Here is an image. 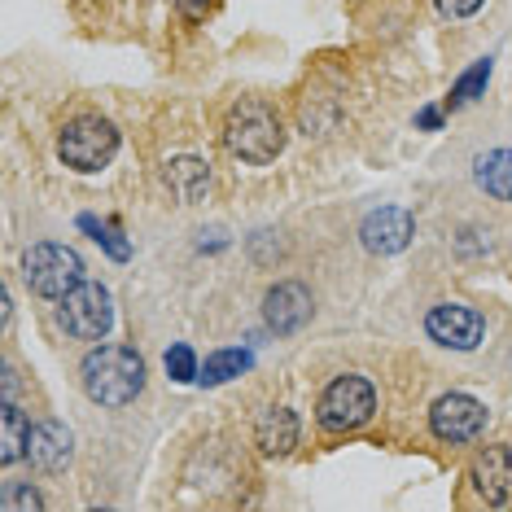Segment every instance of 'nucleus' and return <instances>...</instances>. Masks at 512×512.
<instances>
[{
    "label": "nucleus",
    "mask_w": 512,
    "mask_h": 512,
    "mask_svg": "<svg viewBox=\"0 0 512 512\" xmlns=\"http://www.w3.org/2000/svg\"><path fill=\"white\" fill-rule=\"evenodd\" d=\"M224 145L241 162H272L285 145V127L272 106H263V101H241V106L228 110Z\"/></svg>",
    "instance_id": "f03ea898"
},
{
    "label": "nucleus",
    "mask_w": 512,
    "mask_h": 512,
    "mask_svg": "<svg viewBox=\"0 0 512 512\" xmlns=\"http://www.w3.org/2000/svg\"><path fill=\"white\" fill-rule=\"evenodd\" d=\"M40 504H44V499H40L36 491H9V495H5V508H9V512H14V508H40Z\"/></svg>",
    "instance_id": "4be33fe9"
},
{
    "label": "nucleus",
    "mask_w": 512,
    "mask_h": 512,
    "mask_svg": "<svg viewBox=\"0 0 512 512\" xmlns=\"http://www.w3.org/2000/svg\"><path fill=\"white\" fill-rule=\"evenodd\" d=\"M114 324V302L106 285L79 281L71 294L62 298V329L79 337V342H101Z\"/></svg>",
    "instance_id": "39448f33"
},
{
    "label": "nucleus",
    "mask_w": 512,
    "mask_h": 512,
    "mask_svg": "<svg viewBox=\"0 0 512 512\" xmlns=\"http://www.w3.org/2000/svg\"><path fill=\"white\" fill-rule=\"evenodd\" d=\"M473 180L499 202H512V149H491L473 162Z\"/></svg>",
    "instance_id": "4468645a"
},
{
    "label": "nucleus",
    "mask_w": 512,
    "mask_h": 512,
    "mask_svg": "<svg viewBox=\"0 0 512 512\" xmlns=\"http://www.w3.org/2000/svg\"><path fill=\"white\" fill-rule=\"evenodd\" d=\"M434 5H438L447 18H469V14H477V9H482V0H434Z\"/></svg>",
    "instance_id": "412c9836"
},
{
    "label": "nucleus",
    "mask_w": 512,
    "mask_h": 512,
    "mask_svg": "<svg viewBox=\"0 0 512 512\" xmlns=\"http://www.w3.org/2000/svg\"><path fill=\"white\" fill-rule=\"evenodd\" d=\"M486 79H491V57H482V62H473V71H464L460 79H456V88H451V110L456 106H469V101L477 97V92L486 88Z\"/></svg>",
    "instance_id": "a211bd4d"
},
{
    "label": "nucleus",
    "mask_w": 512,
    "mask_h": 512,
    "mask_svg": "<svg viewBox=\"0 0 512 512\" xmlns=\"http://www.w3.org/2000/svg\"><path fill=\"white\" fill-rule=\"evenodd\" d=\"M22 276L36 289L40 298H66L71 289L84 281V259L71 246H57V241H40L22 254Z\"/></svg>",
    "instance_id": "7ed1b4c3"
},
{
    "label": "nucleus",
    "mask_w": 512,
    "mask_h": 512,
    "mask_svg": "<svg viewBox=\"0 0 512 512\" xmlns=\"http://www.w3.org/2000/svg\"><path fill=\"white\" fill-rule=\"evenodd\" d=\"M167 372H171V381H197V372H202V368H197V359H193L189 346L176 342L167 351Z\"/></svg>",
    "instance_id": "6ab92c4d"
},
{
    "label": "nucleus",
    "mask_w": 512,
    "mask_h": 512,
    "mask_svg": "<svg viewBox=\"0 0 512 512\" xmlns=\"http://www.w3.org/2000/svg\"><path fill=\"white\" fill-rule=\"evenodd\" d=\"M263 320H267V329L281 333V337L298 333L302 324L311 320V294L298 281L272 285V289H267V298H263Z\"/></svg>",
    "instance_id": "9d476101"
},
{
    "label": "nucleus",
    "mask_w": 512,
    "mask_h": 512,
    "mask_svg": "<svg viewBox=\"0 0 512 512\" xmlns=\"http://www.w3.org/2000/svg\"><path fill=\"white\" fill-rule=\"evenodd\" d=\"M250 364H254L250 351H215V355H206V364H202V372H197V381H206V386H224V381L241 377Z\"/></svg>",
    "instance_id": "dca6fc26"
},
{
    "label": "nucleus",
    "mask_w": 512,
    "mask_h": 512,
    "mask_svg": "<svg viewBox=\"0 0 512 512\" xmlns=\"http://www.w3.org/2000/svg\"><path fill=\"white\" fill-rule=\"evenodd\" d=\"M57 154H62V162L75 171H101L114 154H119V132H114V123L92 119L88 114V119H75V123L62 127Z\"/></svg>",
    "instance_id": "20e7f679"
},
{
    "label": "nucleus",
    "mask_w": 512,
    "mask_h": 512,
    "mask_svg": "<svg viewBox=\"0 0 512 512\" xmlns=\"http://www.w3.org/2000/svg\"><path fill=\"white\" fill-rule=\"evenodd\" d=\"M27 438H31L27 416L14 403H0V464H18L27 456Z\"/></svg>",
    "instance_id": "2eb2a0df"
},
{
    "label": "nucleus",
    "mask_w": 512,
    "mask_h": 512,
    "mask_svg": "<svg viewBox=\"0 0 512 512\" xmlns=\"http://www.w3.org/2000/svg\"><path fill=\"white\" fill-rule=\"evenodd\" d=\"M425 329H429V337H434L438 346H451V351H473V346L482 342L486 324H482V316H477L473 307H460V302H442V307L429 311Z\"/></svg>",
    "instance_id": "6e6552de"
},
{
    "label": "nucleus",
    "mask_w": 512,
    "mask_h": 512,
    "mask_svg": "<svg viewBox=\"0 0 512 512\" xmlns=\"http://www.w3.org/2000/svg\"><path fill=\"white\" fill-rule=\"evenodd\" d=\"M372 412H377V394H372L364 377H337L320 399V425L333 429V434L368 425Z\"/></svg>",
    "instance_id": "423d86ee"
},
{
    "label": "nucleus",
    "mask_w": 512,
    "mask_h": 512,
    "mask_svg": "<svg viewBox=\"0 0 512 512\" xmlns=\"http://www.w3.org/2000/svg\"><path fill=\"white\" fill-rule=\"evenodd\" d=\"M254 438H259V447L267 451V456H285V451L298 447V416L289 412V407H267V412L259 416Z\"/></svg>",
    "instance_id": "ddd939ff"
},
{
    "label": "nucleus",
    "mask_w": 512,
    "mask_h": 512,
    "mask_svg": "<svg viewBox=\"0 0 512 512\" xmlns=\"http://www.w3.org/2000/svg\"><path fill=\"white\" fill-rule=\"evenodd\" d=\"M27 460L36 464V469H44V473H57V469H62V464L71 460V434H66V425H57V421L31 425Z\"/></svg>",
    "instance_id": "f8f14e48"
},
{
    "label": "nucleus",
    "mask_w": 512,
    "mask_h": 512,
    "mask_svg": "<svg viewBox=\"0 0 512 512\" xmlns=\"http://www.w3.org/2000/svg\"><path fill=\"white\" fill-rule=\"evenodd\" d=\"M79 381H84L92 403L123 407L145 390V359L132 346H97L79 364Z\"/></svg>",
    "instance_id": "f257e3e1"
},
{
    "label": "nucleus",
    "mask_w": 512,
    "mask_h": 512,
    "mask_svg": "<svg viewBox=\"0 0 512 512\" xmlns=\"http://www.w3.org/2000/svg\"><path fill=\"white\" fill-rule=\"evenodd\" d=\"M429 425L442 442H473L486 429V407L469 399V394H442L429 407Z\"/></svg>",
    "instance_id": "0eeeda50"
},
{
    "label": "nucleus",
    "mask_w": 512,
    "mask_h": 512,
    "mask_svg": "<svg viewBox=\"0 0 512 512\" xmlns=\"http://www.w3.org/2000/svg\"><path fill=\"white\" fill-rule=\"evenodd\" d=\"M412 237H416V224L399 206H381V211H372L364 219V228H359V241H364V250H372V254H399L412 246Z\"/></svg>",
    "instance_id": "1a4fd4ad"
},
{
    "label": "nucleus",
    "mask_w": 512,
    "mask_h": 512,
    "mask_svg": "<svg viewBox=\"0 0 512 512\" xmlns=\"http://www.w3.org/2000/svg\"><path fill=\"white\" fill-rule=\"evenodd\" d=\"M176 5L184 9V14H202V9L211 5V0H176Z\"/></svg>",
    "instance_id": "5701e85b"
},
{
    "label": "nucleus",
    "mask_w": 512,
    "mask_h": 512,
    "mask_svg": "<svg viewBox=\"0 0 512 512\" xmlns=\"http://www.w3.org/2000/svg\"><path fill=\"white\" fill-rule=\"evenodd\" d=\"M79 228H84V232H92V237H97L101 246H106V250L114 254V259H127V254H132V250H127V241H119V232H114L110 224H97V219H92V215H84V219H79Z\"/></svg>",
    "instance_id": "aec40b11"
},
{
    "label": "nucleus",
    "mask_w": 512,
    "mask_h": 512,
    "mask_svg": "<svg viewBox=\"0 0 512 512\" xmlns=\"http://www.w3.org/2000/svg\"><path fill=\"white\" fill-rule=\"evenodd\" d=\"M167 180H171V189H176L184 202H193V197L206 189V167L197 158H180V162H171L167 167Z\"/></svg>",
    "instance_id": "f3484780"
},
{
    "label": "nucleus",
    "mask_w": 512,
    "mask_h": 512,
    "mask_svg": "<svg viewBox=\"0 0 512 512\" xmlns=\"http://www.w3.org/2000/svg\"><path fill=\"white\" fill-rule=\"evenodd\" d=\"M473 486L486 504H512V447H486L473 460Z\"/></svg>",
    "instance_id": "9b49d317"
},
{
    "label": "nucleus",
    "mask_w": 512,
    "mask_h": 512,
    "mask_svg": "<svg viewBox=\"0 0 512 512\" xmlns=\"http://www.w3.org/2000/svg\"><path fill=\"white\" fill-rule=\"evenodd\" d=\"M421 127H438V110H421Z\"/></svg>",
    "instance_id": "b1692460"
}]
</instances>
